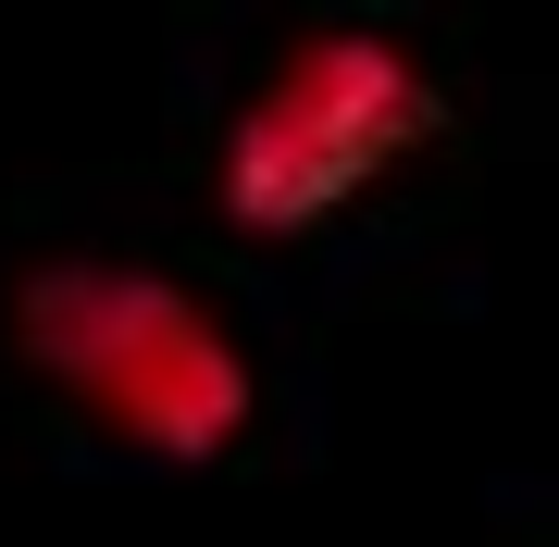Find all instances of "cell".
I'll use <instances>...</instances> for the list:
<instances>
[{
  "instance_id": "6da1fadb",
  "label": "cell",
  "mask_w": 559,
  "mask_h": 547,
  "mask_svg": "<svg viewBox=\"0 0 559 547\" xmlns=\"http://www.w3.org/2000/svg\"><path fill=\"white\" fill-rule=\"evenodd\" d=\"M13 361L50 385L75 424H100L138 461H237L261 424V361L187 274L124 262V249H50L0 299Z\"/></svg>"
},
{
  "instance_id": "7a4b0ae2",
  "label": "cell",
  "mask_w": 559,
  "mask_h": 547,
  "mask_svg": "<svg viewBox=\"0 0 559 547\" xmlns=\"http://www.w3.org/2000/svg\"><path fill=\"white\" fill-rule=\"evenodd\" d=\"M436 124H448V87L399 25H311L224 112L212 200L237 237H311V224L360 212L411 150H436Z\"/></svg>"
}]
</instances>
